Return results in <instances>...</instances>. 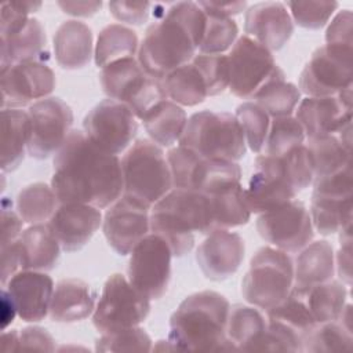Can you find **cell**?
I'll list each match as a JSON object with an SVG mask.
<instances>
[{
	"instance_id": "obj_27",
	"label": "cell",
	"mask_w": 353,
	"mask_h": 353,
	"mask_svg": "<svg viewBox=\"0 0 353 353\" xmlns=\"http://www.w3.org/2000/svg\"><path fill=\"white\" fill-rule=\"evenodd\" d=\"M54 55L57 63L66 70L87 66L94 55L92 30L77 19L62 22L54 34Z\"/></svg>"
},
{
	"instance_id": "obj_54",
	"label": "cell",
	"mask_w": 353,
	"mask_h": 353,
	"mask_svg": "<svg viewBox=\"0 0 353 353\" xmlns=\"http://www.w3.org/2000/svg\"><path fill=\"white\" fill-rule=\"evenodd\" d=\"M1 254V274L0 280L3 287L7 284V281L19 270H22V258H21V250L18 240L7 244L4 247H0Z\"/></svg>"
},
{
	"instance_id": "obj_42",
	"label": "cell",
	"mask_w": 353,
	"mask_h": 353,
	"mask_svg": "<svg viewBox=\"0 0 353 353\" xmlns=\"http://www.w3.org/2000/svg\"><path fill=\"white\" fill-rule=\"evenodd\" d=\"M305 132L295 116L270 119L268 137L262 149L263 154L283 156L296 146L303 145Z\"/></svg>"
},
{
	"instance_id": "obj_5",
	"label": "cell",
	"mask_w": 353,
	"mask_h": 353,
	"mask_svg": "<svg viewBox=\"0 0 353 353\" xmlns=\"http://www.w3.org/2000/svg\"><path fill=\"white\" fill-rule=\"evenodd\" d=\"M150 232L165 240L174 256H183L194 245V233L212 232L208 196L172 188L152 205Z\"/></svg>"
},
{
	"instance_id": "obj_26",
	"label": "cell",
	"mask_w": 353,
	"mask_h": 353,
	"mask_svg": "<svg viewBox=\"0 0 353 353\" xmlns=\"http://www.w3.org/2000/svg\"><path fill=\"white\" fill-rule=\"evenodd\" d=\"M95 291L80 279H62L55 284L48 316L55 323H76L95 310Z\"/></svg>"
},
{
	"instance_id": "obj_29",
	"label": "cell",
	"mask_w": 353,
	"mask_h": 353,
	"mask_svg": "<svg viewBox=\"0 0 353 353\" xmlns=\"http://www.w3.org/2000/svg\"><path fill=\"white\" fill-rule=\"evenodd\" d=\"M22 270H52L61 256V244L46 223L30 225L18 239Z\"/></svg>"
},
{
	"instance_id": "obj_51",
	"label": "cell",
	"mask_w": 353,
	"mask_h": 353,
	"mask_svg": "<svg viewBox=\"0 0 353 353\" xmlns=\"http://www.w3.org/2000/svg\"><path fill=\"white\" fill-rule=\"evenodd\" d=\"M19 350L54 352L55 339L43 327H39V325L25 327L22 331H19Z\"/></svg>"
},
{
	"instance_id": "obj_2",
	"label": "cell",
	"mask_w": 353,
	"mask_h": 353,
	"mask_svg": "<svg viewBox=\"0 0 353 353\" xmlns=\"http://www.w3.org/2000/svg\"><path fill=\"white\" fill-rule=\"evenodd\" d=\"M207 17L194 1H178L152 23L139 44L138 61L143 70L163 80L172 70L189 63L199 50Z\"/></svg>"
},
{
	"instance_id": "obj_12",
	"label": "cell",
	"mask_w": 353,
	"mask_h": 353,
	"mask_svg": "<svg viewBox=\"0 0 353 353\" xmlns=\"http://www.w3.org/2000/svg\"><path fill=\"white\" fill-rule=\"evenodd\" d=\"M229 91L241 99H251L268 81L284 73L270 50L243 34L229 51Z\"/></svg>"
},
{
	"instance_id": "obj_30",
	"label": "cell",
	"mask_w": 353,
	"mask_h": 353,
	"mask_svg": "<svg viewBox=\"0 0 353 353\" xmlns=\"http://www.w3.org/2000/svg\"><path fill=\"white\" fill-rule=\"evenodd\" d=\"M298 252L294 262V285L310 287L334 277L335 254L331 243L317 240Z\"/></svg>"
},
{
	"instance_id": "obj_18",
	"label": "cell",
	"mask_w": 353,
	"mask_h": 353,
	"mask_svg": "<svg viewBox=\"0 0 353 353\" xmlns=\"http://www.w3.org/2000/svg\"><path fill=\"white\" fill-rule=\"evenodd\" d=\"M28 113L30 139L26 150L32 157L44 160L58 152L72 131L73 110L61 98L48 97L32 103Z\"/></svg>"
},
{
	"instance_id": "obj_37",
	"label": "cell",
	"mask_w": 353,
	"mask_h": 353,
	"mask_svg": "<svg viewBox=\"0 0 353 353\" xmlns=\"http://www.w3.org/2000/svg\"><path fill=\"white\" fill-rule=\"evenodd\" d=\"M301 288L303 291L306 305L317 324L341 317L347 298V291L343 283L331 279L321 284Z\"/></svg>"
},
{
	"instance_id": "obj_45",
	"label": "cell",
	"mask_w": 353,
	"mask_h": 353,
	"mask_svg": "<svg viewBox=\"0 0 353 353\" xmlns=\"http://www.w3.org/2000/svg\"><path fill=\"white\" fill-rule=\"evenodd\" d=\"M152 347L149 334L141 327L101 334L95 342L97 352H149Z\"/></svg>"
},
{
	"instance_id": "obj_49",
	"label": "cell",
	"mask_w": 353,
	"mask_h": 353,
	"mask_svg": "<svg viewBox=\"0 0 353 353\" xmlns=\"http://www.w3.org/2000/svg\"><path fill=\"white\" fill-rule=\"evenodd\" d=\"M325 41L330 46L349 47L353 44V15L350 10L339 11L325 30Z\"/></svg>"
},
{
	"instance_id": "obj_52",
	"label": "cell",
	"mask_w": 353,
	"mask_h": 353,
	"mask_svg": "<svg viewBox=\"0 0 353 353\" xmlns=\"http://www.w3.org/2000/svg\"><path fill=\"white\" fill-rule=\"evenodd\" d=\"M23 219L18 212H14L10 201L4 197L1 203V237L0 247L17 241L22 234Z\"/></svg>"
},
{
	"instance_id": "obj_33",
	"label": "cell",
	"mask_w": 353,
	"mask_h": 353,
	"mask_svg": "<svg viewBox=\"0 0 353 353\" xmlns=\"http://www.w3.org/2000/svg\"><path fill=\"white\" fill-rule=\"evenodd\" d=\"M207 196L211 207L212 232L241 226L250 221L251 211L241 182L228 185Z\"/></svg>"
},
{
	"instance_id": "obj_14",
	"label": "cell",
	"mask_w": 353,
	"mask_h": 353,
	"mask_svg": "<svg viewBox=\"0 0 353 353\" xmlns=\"http://www.w3.org/2000/svg\"><path fill=\"white\" fill-rule=\"evenodd\" d=\"M352 48L321 46L299 74V91L306 97H332L352 87Z\"/></svg>"
},
{
	"instance_id": "obj_13",
	"label": "cell",
	"mask_w": 353,
	"mask_h": 353,
	"mask_svg": "<svg viewBox=\"0 0 353 353\" xmlns=\"http://www.w3.org/2000/svg\"><path fill=\"white\" fill-rule=\"evenodd\" d=\"M312 185L309 214L313 229L330 236L352 225V164Z\"/></svg>"
},
{
	"instance_id": "obj_50",
	"label": "cell",
	"mask_w": 353,
	"mask_h": 353,
	"mask_svg": "<svg viewBox=\"0 0 353 353\" xmlns=\"http://www.w3.org/2000/svg\"><path fill=\"white\" fill-rule=\"evenodd\" d=\"M152 4L149 1H110L109 11L120 22L139 26L148 21Z\"/></svg>"
},
{
	"instance_id": "obj_24",
	"label": "cell",
	"mask_w": 353,
	"mask_h": 353,
	"mask_svg": "<svg viewBox=\"0 0 353 353\" xmlns=\"http://www.w3.org/2000/svg\"><path fill=\"white\" fill-rule=\"evenodd\" d=\"M17 307V316L26 323L47 317L54 294V281L46 272L19 270L4 285Z\"/></svg>"
},
{
	"instance_id": "obj_1",
	"label": "cell",
	"mask_w": 353,
	"mask_h": 353,
	"mask_svg": "<svg viewBox=\"0 0 353 353\" xmlns=\"http://www.w3.org/2000/svg\"><path fill=\"white\" fill-rule=\"evenodd\" d=\"M52 164L51 188L59 204L83 203L101 210L123 194L121 160L94 145L81 130L69 132Z\"/></svg>"
},
{
	"instance_id": "obj_10",
	"label": "cell",
	"mask_w": 353,
	"mask_h": 353,
	"mask_svg": "<svg viewBox=\"0 0 353 353\" xmlns=\"http://www.w3.org/2000/svg\"><path fill=\"white\" fill-rule=\"evenodd\" d=\"M167 161L174 189L210 194L228 185L241 182V168L236 161L205 159L181 145L168 150Z\"/></svg>"
},
{
	"instance_id": "obj_43",
	"label": "cell",
	"mask_w": 353,
	"mask_h": 353,
	"mask_svg": "<svg viewBox=\"0 0 353 353\" xmlns=\"http://www.w3.org/2000/svg\"><path fill=\"white\" fill-rule=\"evenodd\" d=\"M234 116L241 127L248 148L254 153H261L270 125L269 114L255 102L248 101L236 108Z\"/></svg>"
},
{
	"instance_id": "obj_23",
	"label": "cell",
	"mask_w": 353,
	"mask_h": 353,
	"mask_svg": "<svg viewBox=\"0 0 353 353\" xmlns=\"http://www.w3.org/2000/svg\"><path fill=\"white\" fill-rule=\"evenodd\" d=\"M66 252L81 250L102 225L101 210L83 203L59 204L47 223Z\"/></svg>"
},
{
	"instance_id": "obj_7",
	"label": "cell",
	"mask_w": 353,
	"mask_h": 353,
	"mask_svg": "<svg viewBox=\"0 0 353 353\" xmlns=\"http://www.w3.org/2000/svg\"><path fill=\"white\" fill-rule=\"evenodd\" d=\"M123 193L148 205L156 204L172 189V176L161 146L137 139L121 159Z\"/></svg>"
},
{
	"instance_id": "obj_34",
	"label": "cell",
	"mask_w": 353,
	"mask_h": 353,
	"mask_svg": "<svg viewBox=\"0 0 353 353\" xmlns=\"http://www.w3.org/2000/svg\"><path fill=\"white\" fill-rule=\"evenodd\" d=\"M268 328L266 313L256 306L232 305L228 314L226 336L234 350L250 352L255 341Z\"/></svg>"
},
{
	"instance_id": "obj_53",
	"label": "cell",
	"mask_w": 353,
	"mask_h": 353,
	"mask_svg": "<svg viewBox=\"0 0 353 353\" xmlns=\"http://www.w3.org/2000/svg\"><path fill=\"white\" fill-rule=\"evenodd\" d=\"M339 233V244L341 248L335 256V266L338 270L339 279L352 284V225L343 228Z\"/></svg>"
},
{
	"instance_id": "obj_22",
	"label": "cell",
	"mask_w": 353,
	"mask_h": 353,
	"mask_svg": "<svg viewBox=\"0 0 353 353\" xmlns=\"http://www.w3.org/2000/svg\"><path fill=\"white\" fill-rule=\"evenodd\" d=\"M245 244L243 237L229 229L207 234L196 250V262L211 281H223L233 276L243 263Z\"/></svg>"
},
{
	"instance_id": "obj_20",
	"label": "cell",
	"mask_w": 353,
	"mask_h": 353,
	"mask_svg": "<svg viewBox=\"0 0 353 353\" xmlns=\"http://www.w3.org/2000/svg\"><path fill=\"white\" fill-rule=\"evenodd\" d=\"M150 208V205L124 193L109 205L102 221V230L108 244L119 255H128L149 234Z\"/></svg>"
},
{
	"instance_id": "obj_38",
	"label": "cell",
	"mask_w": 353,
	"mask_h": 353,
	"mask_svg": "<svg viewBox=\"0 0 353 353\" xmlns=\"http://www.w3.org/2000/svg\"><path fill=\"white\" fill-rule=\"evenodd\" d=\"M306 148L312 159L313 182L352 164V148H347L336 135L310 138Z\"/></svg>"
},
{
	"instance_id": "obj_57",
	"label": "cell",
	"mask_w": 353,
	"mask_h": 353,
	"mask_svg": "<svg viewBox=\"0 0 353 353\" xmlns=\"http://www.w3.org/2000/svg\"><path fill=\"white\" fill-rule=\"evenodd\" d=\"M15 314H17V307L11 299V295L6 288H3V291H1V313H0L1 330H6L14 321Z\"/></svg>"
},
{
	"instance_id": "obj_58",
	"label": "cell",
	"mask_w": 353,
	"mask_h": 353,
	"mask_svg": "<svg viewBox=\"0 0 353 353\" xmlns=\"http://www.w3.org/2000/svg\"><path fill=\"white\" fill-rule=\"evenodd\" d=\"M1 350L3 352H19V331L11 330L1 335Z\"/></svg>"
},
{
	"instance_id": "obj_19",
	"label": "cell",
	"mask_w": 353,
	"mask_h": 353,
	"mask_svg": "<svg viewBox=\"0 0 353 353\" xmlns=\"http://www.w3.org/2000/svg\"><path fill=\"white\" fill-rule=\"evenodd\" d=\"M55 84V73L46 62H19L1 69V109H21L48 98Z\"/></svg>"
},
{
	"instance_id": "obj_48",
	"label": "cell",
	"mask_w": 353,
	"mask_h": 353,
	"mask_svg": "<svg viewBox=\"0 0 353 353\" xmlns=\"http://www.w3.org/2000/svg\"><path fill=\"white\" fill-rule=\"evenodd\" d=\"M41 1H7L0 8V36L7 37L21 30L29 21V14L37 11Z\"/></svg>"
},
{
	"instance_id": "obj_11",
	"label": "cell",
	"mask_w": 353,
	"mask_h": 353,
	"mask_svg": "<svg viewBox=\"0 0 353 353\" xmlns=\"http://www.w3.org/2000/svg\"><path fill=\"white\" fill-rule=\"evenodd\" d=\"M150 313V299L138 291L125 276L112 274L103 284L92 313V324L99 334L138 327Z\"/></svg>"
},
{
	"instance_id": "obj_9",
	"label": "cell",
	"mask_w": 353,
	"mask_h": 353,
	"mask_svg": "<svg viewBox=\"0 0 353 353\" xmlns=\"http://www.w3.org/2000/svg\"><path fill=\"white\" fill-rule=\"evenodd\" d=\"M99 81L110 99L127 105L139 120L157 103L168 99L163 81L148 74L135 57L102 68Z\"/></svg>"
},
{
	"instance_id": "obj_32",
	"label": "cell",
	"mask_w": 353,
	"mask_h": 353,
	"mask_svg": "<svg viewBox=\"0 0 353 353\" xmlns=\"http://www.w3.org/2000/svg\"><path fill=\"white\" fill-rule=\"evenodd\" d=\"M142 123L150 141L161 148H170L181 139L188 116L182 106L164 99L143 116Z\"/></svg>"
},
{
	"instance_id": "obj_56",
	"label": "cell",
	"mask_w": 353,
	"mask_h": 353,
	"mask_svg": "<svg viewBox=\"0 0 353 353\" xmlns=\"http://www.w3.org/2000/svg\"><path fill=\"white\" fill-rule=\"evenodd\" d=\"M57 4L72 17H92L102 7V1H58Z\"/></svg>"
},
{
	"instance_id": "obj_8",
	"label": "cell",
	"mask_w": 353,
	"mask_h": 353,
	"mask_svg": "<svg viewBox=\"0 0 353 353\" xmlns=\"http://www.w3.org/2000/svg\"><path fill=\"white\" fill-rule=\"evenodd\" d=\"M294 285V261L276 247L259 248L241 280V295L252 306L266 312L279 305Z\"/></svg>"
},
{
	"instance_id": "obj_40",
	"label": "cell",
	"mask_w": 353,
	"mask_h": 353,
	"mask_svg": "<svg viewBox=\"0 0 353 353\" xmlns=\"http://www.w3.org/2000/svg\"><path fill=\"white\" fill-rule=\"evenodd\" d=\"M251 99L272 119L292 116L301 101V91L295 84L287 81L285 74L281 73L268 81Z\"/></svg>"
},
{
	"instance_id": "obj_25",
	"label": "cell",
	"mask_w": 353,
	"mask_h": 353,
	"mask_svg": "<svg viewBox=\"0 0 353 353\" xmlns=\"http://www.w3.org/2000/svg\"><path fill=\"white\" fill-rule=\"evenodd\" d=\"M244 32L268 50L279 51L291 39L294 21L284 3L262 1L247 8Z\"/></svg>"
},
{
	"instance_id": "obj_21",
	"label": "cell",
	"mask_w": 353,
	"mask_h": 353,
	"mask_svg": "<svg viewBox=\"0 0 353 353\" xmlns=\"http://www.w3.org/2000/svg\"><path fill=\"white\" fill-rule=\"evenodd\" d=\"M352 87L332 97H306L295 108V119L305 137L320 138L336 135L352 125Z\"/></svg>"
},
{
	"instance_id": "obj_55",
	"label": "cell",
	"mask_w": 353,
	"mask_h": 353,
	"mask_svg": "<svg viewBox=\"0 0 353 353\" xmlns=\"http://www.w3.org/2000/svg\"><path fill=\"white\" fill-rule=\"evenodd\" d=\"M197 4L204 11V14L222 15L229 18H232V15L240 14L247 7L245 1H199Z\"/></svg>"
},
{
	"instance_id": "obj_47",
	"label": "cell",
	"mask_w": 353,
	"mask_h": 353,
	"mask_svg": "<svg viewBox=\"0 0 353 353\" xmlns=\"http://www.w3.org/2000/svg\"><path fill=\"white\" fill-rule=\"evenodd\" d=\"M292 21L301 28L317 30L327 25L339 7L338 1H287Z\"/></svg>"
},
{
	"instance_id": "obj_39",
	"label": "cell",
	"mask_w": 353,
	"mask_h": 353,
	"mask_svg": "<svg viewBox=\"0 0 353 353\" xmlns=\"http://www.w3.org/2000/svg\"><path fill=\"white\" fill-rule=\"evenodd\" d=\"M161 81L167 98L179 106H196L208 97L205 81L192 61L172 70Z\"/></svg>"
},
{
	"instance_id": "obj_46",
	"label": "cell",
	"mask_w": 353,
	"mask_h": 353,
	"mask_svg": "<svg viewBox=\"0 0 353 353\" xmlns=\"http://www.w3.org/2000/svg\"><path fill=\"white\" fill-rule=\"evenodd\" d=\"M192 62L200 70L208 97L222 94L229 87V62L223 54H196Z\"/></svg>"
},
{
	"instance_id": "obj_41",
	"label": "cell",
	"mask_w": 353,
	"mask_h": 353,
	"mask_svg": "<svg viewBox=\"0 0 353 353\" xmlns=\"http://www.w3.org/2000/svg\"><path fill=\"white\" fill-rule=\"evenodd\" d=\"M58 205L59 201L52 188L44 182L30 183L17 196V211L23 222L29 225L50 221Z\"/></svg>"
},
{
	"instance_id": "obj_16",
	"label": "cell",
	"mask_w": 353,
	"mask_h": 353,
	"mask_svg": "<svg viewBox=\"0 0 353 353\" xmlns=\"http://www.w3.org/2000/svg\"><path fill=\"white\" fill-rule=\"evenodd\" d=\"M83 128L87 138L110 154L124 152L138 132V123L131 109L114 99H103L84 117Z\"/></svg>"
},
{
	"instance_id": "obj_35",
	"label": "cell",
	"mask_w": 353,
	"mask_h": 353,
	"mask_svg": "<svg viewBox=\"0 0 353 353\" xmlns=\"http://www.w3.org/2000/svg\"><path fill=\"white\" fill-rule=\"evenodd\" d=\"M352 306L346 305L341 317L317 324L303 342V352H350L353 349Z\"/></svg>"
},
{
	"instance_id": "obj_17",
	"label": "cell",
	"mask_w": 353,
	"mask_h": 353,
	"mask_svg": "<svg viewBox=\"0 0 353 353\" xmlns=\"http://www.w3.org/2000/svg\"><path fill=\"white\" fill-rule=\"evenodd\" d=\"M256 230L266 243L284 252L301 251L314 236L310 214L298 199L259 214Z\"/></svg>"
},
{
	"instance_id": "obj_28",
	"label": "cell",
	"mask_w": 353,
	"mask_h": 353,
	"mask_svg": "<svg viewBox=\"0 0 353 353\" xmlns=\"http://www.w3.org/2000/svg\"><path fill=\"white\" fill-rule=\"evenodd\" d=\"M48 55L43 23L37 18H29L21 30L1 37L0 70L19 62H44L48 59Z\"/></svg>"
},
{
	"instance_id": "obj_44",
	"label": "cell",
	"mask_w": 353,
	"mask_h": 353,
	"mask_svg": "<svg viewBox=\"0 0 353 353\" xmlns=\"http://www.w3.org/2000/svg\"><path fill=\"white\" fill-rule=\"evenodd\" d=\"M205 30L199 47L200 54H223L237 40L239 26L233 18L205 14Z\"/></svg>"
},
{
	"instance_id": "obj_36",
	"label": "cell",
	"mask_w": 353,
	"mask_h": 353,
	"mask_svg": "<svg viewBox=\"0 0 353 353\" xmlns=\"http://www.w3.org/2000/svg\"><path fill=\"white\" fill-rule=\"evenodd\" d=\"M138 48V36L131 28L121 23H110L98 34L94 50L95 65L102 69L119 59L131 58Z\"/></svg>"
},
{
	"instance_id": "obj_31",
	"label": "cell",
	"mask_w": 353,
	"mask_h": 353,
	"mask_svg": "<svg viewBox=\"0 0 353 353\" xmlns=\"http://www.w3.org/2000/svg\"><path fill=\"white\" fill-rule=\"evenodd\" d=\"M30 139L29 113L22 109H1V170L18 168Z\"/></svg>"
},
{
	"instance_id": "obj_3",
	"label": "cell",
	"mask_w": 353,
	"mask_h": 353,
	"mask_svg": "<svg viewBox=\"0 0 353 353\" xmlns=\"http://www.w3.org/2000/svg\"><path fill=\"white\" fill-rule=\"evenodd\" d=\"M229 309V301L216 291L194 292L171 314L168 339L181 352L234 350L226 336Z\"/></svg>"
},
{
	"instance_id": "obj_4",
	"label": "cell",
	"mask_w": 353,
	"mask_h": 353,
	"mask_svg": "<svg viewBox=\"0 0 353 353\" xmlns=\"http://www.w3.org/2000/svg\"><path fill=\"white\" fill-rule=\"evenodd\" d=\"M254 167L248 188L244 189L251 214L274 210L313 183V167L305 145L283 156L262 153L256 156Z\"/></svg>"
},
{
	"instance_id": "obj_59",
	"label": "cell",
	"mask_w": 353,
	"mask_h": 353,
	"mask_svg": "<svg viewBox=\"0 0 353 353\" xmlns=\"http://www.w3.org/2000/svg\"><path fill=\"white\" fill-rule=\"evenodd\" d=\"M152 350H178V349L170 339H167V341H159L157 345L152 347Z\"/></svg>"
},
{
	"instance_id": "obj_6",
	"label": "cell",
	"mask_w": 353,
	"mask_h": 353,
	"mask_svg": "<svg viewBox=\"0 0 353 353\" xmlns=\"http://www.w3.org/2000/svg\"><path fill=\"white\" fill-rule=\"evenodd\" d=\"M205 159L239 161L244 157L247 143L234 114L201 110L193 113L178 141Z\"/></svg>"
},
{
	"instance_id": "obj_15",
	"label": "cell",
	"mask_w": 353,
	"mask_h": 353,
	"mask_svg": "<svg viewBox=\"0 0 353 353\" xmlns=\"http://www.w3.org/2000/svg\"><path fill=\"white\" fill-rule=\"evenodd\" d=\"M128 281L149 299H160L168 290L171 258L174 256L164 239L146 234L130 252Z\"/></svg>"
}]
</instances>
